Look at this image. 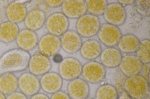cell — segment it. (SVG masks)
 Masks as SVG:
<instances>
[{"instance_id":"484cf974","label":"cell","mask_w":150,"mask_h":99,"mask_svg":"<svg viewBox=\"0 0 150 99\" xmlns=\"http://www.w3.org/2000/svg\"><path fill=\"white\" fill-rule=\"evenodd\" d=\"M118 95L116 89L110 84L100 86L96 94V99H117Z\"/></svg>"},{"instance_id":"5b68a950","label":"cell","mask_w":150,"mask_h":99,"mask_svg":"<svg viewBox=\"0 0 150 99\" xmlns=\"http://www.w3.org/2000/svg\"><path fill=\"white\" fill-rule=\"evenodd\" d=\"M69 22L63 13L55 12L50 15L46 21V28L50 34L57 36H62L67 31Z\"/></svg>"},{"instance_id":"f1b7e54d","label":"cell","mask_w":150,"mask_h":99,"mask_svg":"<svg viewBox=\"0 0 150 99\" xmlns=\"http://www.w3.org/2000/svg\"><path fill=\"white\" fill-rule=\"evenodd\" d=\"M50 99H71V98L65 92L59 91L53 93Z\"/></svg>"},{"instance_id":"4316f807","label":"cell","mask_w":150,"mask_h":99,"mask_svg":"<svg viewBox=\"0 0 150 99\" xmlns=\"http://www.w3.org/2000/svg\"><path fill=\"white\" fill-rule=\"evenodd\" d=\"M150 41L145 39L140 43V46L137 51V57L143 63L147 64L150 62Z\"/></svg>"},{"instance_id":"6da1fadb","label":"cell","mask_w":150,"mask_h":99,"mask_svg":"<svg viewBox=\"0 0 150 99\" xmlns=\"http://www.w3.org/2000/svg\"><path fill=\"white\" fill-rule=\"evenodd\" d=\"M30 56L21 49L11 50L0 58V74L23 71L28 66Z\"/></svg>"},{"instance_id":"d6a6232c","label":"cell","mask_w":150,"mask_h":99,"mask_svg":"<svg viewBox=\"0 0 150 99\" xmlns=\"http://www.w3.org/2000/svg\"><path fill=\"white\" fill-rule=\"evenodd\" d=\"M53 60L55 62L59 63L61 62L63 59L61 55L59 54H56L54 55Z\"/></svg>"},{"instance_id":"ffe728a7","label":"cell","mask_w":150,"mask_h":99,"mask_svg":"<svg viewBox=\"0 0 150 99\" xmlns=\"http://www.w3.org/2000/svg\"><path fill=\"white\" fill-rule=\"evenodd\" d=\"M45 14L42 10L35 9L29 12L25 19L28 29L33 31L38 30L43 26L45 21Z\"/></svg>"},{"instance_id":"cb8c5ba5","label":"cell","mask_w":150,"mask_h":99,"mask_svg":"<svg viewBox=\"0 0 150 99\" xmlns=\"http://www.w3.org/2000/svg\"><path fill=\"white\" fill-rule=\"evenodd\" d=\"M138 38L132 34L122 36L118 43L120 50L125 53H133L137 51L140 44Z\"/></svg>"},{"instance_id":"7a4b0ae2","label":"cell","mask_w":150,"mask_h":99,"mask_svg":"<svg viewBox=\"0 0 150 99\" xmlns=\"http://www.w3.org/2000/svg\"><path fill=\"white\" fill-rule=\"evenodd\" d=\"M124 87L125 91L135 99H143L149 94L148 81L144 77L138 75L127 78Z\"/></svg>"},{"instance_id":"e575fe53","label":"cell","mask_w":150,"mask_h":99,"mask_svg":"<svg viewBox=\"0 0 150 99\" xmlns=\"http://www.w3.org/2000/svg\"><path fill=\"white\" fill-rule=\"evenodd\" d=\"M120 3L125 4L127 5L131 4L135 1V0H118Z\"/></svg>"},{"instance_id":"f546056e","label":"cell","mask_w":150,"mask_h":99,"mask_svg":"<svg viewBox=\"0 0 150 99\" xmlns=\"http://www.w3.org/2000/svg\"><path fill=\"white\" fill-rule=\"evenodd\" d=\"M6 99H27L22 93L15 92L9 95Z\"/></svg>"},{"instance_id":"83f0119b","label":"cell","mask_w":150,"mask_h":99,"mask_svg":"<svg viewBox=\"0 0 150 99\" xmlns=\"http://www.w3.org/2000/svg\"><path fill=\"white\" fill-rule=\"evenodd\" d=\"M134 1L135 8L137 12L143 16L150 15V0H137Z\"/></svg>"},{"instance_id":"9a60e30c","label":"cell","mask_w":150,"mask_h":99,"mask_svg":"<svg viewBox=\"0 0 150 99\" xmlns=\"http://www.w3.org/2000/svg\"><path fill=\"white\" fill-rule=\"evenodd\" d=\"M59 75L54 72H47L40 79L41 87L45 92L54 93L60 90L62 85V80Z\"/></svg>"},{"instance_id":"e0dca14e","label":"cell","mask_w":150,"mask_h":99,"mask_svg":"<svg viewBox=\"0 0 150 99\" xmlns=\"http://www.w3.org/2000/svg\"><path fill=\"white\" fill-rule=\"evenodd\" d=\"M16 39L17 44L20 48L26 51L33 49L38 44L36 33L28 29L19 32Z\"/></svg>"},{"instance_id":"2e32d148","label":"cell","mask_w":150,"mask_h":99,"mask_svg":"<svg viewBox=\"0 0 150 99\" xmlns=\"http://www.w3.org/2000/svg\"><path fill=\"white\" fill-rule=\"evenodd\" d=\"M67 90L68 95L72 99H85L88 96L89 88L86 81L78 78L70 81Z\"/></svg>"},{"instance_id":"603a6c76","label":"cell","mask_w":150,"mask_h":99,"mask_svg":"<svg viewBox=\"0 0 150 99\" xmlns=\"http://www.w3.org/2000/svg\"><path fill=\"white\" fill-rule=\"evenodd\" d=\"M18 86L17 78L11 73H5L0 77V91L4 95L15 92Z\"/></svg>"},{"instance_id":"1f68e13d","label":"cell","mask_w":150,"mask_h":99,"mask_svg":"<svg viewBox=\"0 0 150 99\" xmlns=\"http://www.w3.org/2000/svg\"><path fill=\"white\" fill-rule=\"evenodd\" d=\"M30 99H50L46 94L43 93H37L33 96Z\"/></svg>"},{"instance_id":"d4e9b609","label":"cell","mask_w":150,"mask_h":99,"mask_svg":"<svg viewBox=\"0 0 150 99\" xmlns=\"http://www.w3.org/2000/svg\"><path fill=\"white\" fill-rule=\"evenodd\" d=\"M85 2L87 10L96 16L104 13L108 5L106 0H86Z\"/></svg>"},{"instance_id":"74e56055","label":"cell","mask_w":150,"mask_h":99,"mask_svg":"<svg viewBox=\"0 0 150 99\" xmlns=\"http://www.w3.org/2000/svg\"><path fill=\"white\" fill-rule=\"evenodd\" d=\"M85 99H93V98H86Z\"/></svg>"},{"instance_id":"7c38bea8","label":"cell","mask_w":150,"mask_h":99,"mask_svg":"<svg viewBox=\"0 0 150 99\" xmlns=\"http://www.w3.org/2000/svg\"><path fill=\"white\" fill-rule=\"evenodd\" d=\"M63 14L70 18H80L87 11L85 1L83 0H64L62 4Z\"/></svg>"},{"instance_id":"9c48e42d","label":"cell","mask_w":150,"mask_h":99,"mask_svg":"<svg viewBox=\"0 0 150 99\" xmlns=\"http://www.w3.org/2000/svg\"><path fill=\"white\" fill-rule=\"evenodd\" d=\"M105 19L108 24L118 26L123 24L126 20V13L120 4L113 3L108 5L104 13Z\"/></svg>"},{"instance_id":"3957f363","label":"cell","mask_w":150,"mask_h":99,"mask_svg":"<svg viewBox=\"0 0 150 99\" xmlns=\"http://www.w3.org/2000/svg\"><path fill=\"white\" fill-rule=\"evenodd\" d=\"M100 28L98 17L91 14L84 15L77 20L76 28L78 33L83 37H89L96 35Z\"/></svg>"},{"instance_id":"52a82bcc","label":"cell","mask_w":150,"mask_h":99,"mask_svg":"<svg viewBox=\"0 0 150 99\" xmlns=\"http://www.w3.org/2000/svg\"><path fill=\"white\" fill-rule=\"evenodd\" d=\"M98 36L103 44L112 47L118 44L122 35L120 29L117 26L107 23L103 24L100 28Z\"/></svg>"},{"instance_id":"836d02e7","label":"cell","mask_w":150,"mask_h":99,"mask_svg":"<svg viewBox=\"0 0 150 99\" xmlns=\"http://www.w3.org/2000/svg\"><path fill=\"white\" fill-rule=\"evenodd\" d=\"M118 99H133L125 91H123L119 97Z\"/></svg>"},{"instance_id":"5bb4252c","label":"cell","mask_w":150,"mask_h":99,"mask_svg":"<svg viewBox=\"0 0 150 99\" xmlns=\"http://www.w3.org/2000/svg\"><path fill=\"white\" fill-rule=\"evenodd\" d=\"M61 47L60 39L51 34L43 36L38 44L40 52L48 56L54 55L59 52Z\"/></svg>"},{"instance_id":"d590c367","label":"cell","mask_w":150,"mask_h":99,"mask_svg":"<svg viewBox=\"0 0 150 99\" xmlns=\"http://www.w3.org/2000/svg\"><path fill=\"white\" fill-rule=\"evenodd\" d=\"M0 99H6L4 95L0 91Z\"/></svg>"},{"instance_id":"30bf717a","label":"cell","mask_w":150,"mask_h":99,"mask_svg":"<svg viewBox=\"0 0 150 99\" xmlns=\"http://www.w3.org/2000/svg\"><path fill=\"white\" fill-rule=\"evenodd\" d=\"M18 85L22 93L28 96L37 93L41 87L38 79L31 73H25L21 75L18 80Z\"/></svg>"},{"instance_id":"277c9868","label":"cell","mask_w":150,"mask_h":99,"mask_svg":"<svg viewBox=\"0 0 150 99\" xmlns=\"http://www.w3.org/2000/svg\"><path fill=\"white\" fill-rule=\"evenodd\" d=\"M82 69L81 62L71 57L63 59L59 66V75L62 79L68 80L78 78L82 73Z\"/></svg>"},{"instance_id":"8d00e7d4","label":"cell","mask_w":150,"mask_h":99,"mask_svg":"<svg viewBox=\"0 0 150 99\" xmlns=\"http://www.w3.org/2000/svg\"><path fill=\"white\" fill-rule=\"evenodd\" d=\"M28 1L27 0H17L15 2L17 3L22 4L23 3L27 2Z\"/></svg>"},{"instance_id":"ac0fdd59","label":"cell","mask_w":150,"mask_h":99,"mask_svg":"<svg viewBox=\"0 0 150 99\" xmlns=\"http://www.w3.org/2000/svg\"><path fill=\"white\" fill-rule=\"evenodd\" d=\"M6 13L9 21L16 24L25 20L27 11L26 7L23 4L13 2L7 6Z\"/></svg>"},{"instance_id":"ba28073f","label":"cell","mask_w":150,"mask_h":99,"mask_svg":"<svg viewBox=\"0 0 150 99\" xmlns=\"http://www.w3.org/2000/svg\"><path fill=\"white\" fill-rule=\"evenodd\" d=\"M106 71L100 63L95 61L89 62L82 67V74L85 80L91 83H96L104 78Z\"/></svg>"},{"instance_id":"4fadbf2b","label":"cell","mask_w":150,"mask_h":99,"mask_svg":"<svg viewBox=\"0 0 150 99\" xmlns=\"http://www.w3.org/2000/svg\"><path fill=\"white\" fill-rule=\"evenodd\" d=\"M122 72L129 77L138 75L143 68V63L137 56L127 55L122 57L120 64Z\"/></svg>"},{"instance_id":"8992f818","label":"cell","mask_w":150,"mask_h":99,"mask_svg":"<svg viewBox=\"0 0 150 99\" xmlns=\"http://www.w3.org/2000/svg\"><path fill=\"white\" fill-rule=\"evenodd\" d=\"M51 66L50 58L40 52L35 53L30 57L28 67L31 73L41 75L48 72Z\"/></svg>"},{"instance_id":"44dd1931","label":"cell","mask_w":150,"mask_h":99,"mask_svg":"<svg viewBox=\"0 0 150 99\" xmlns=\"http://www.w3.org/2000/svg\"><path fill=\"white\" fill-rule=\"evenodd\" d=\"M102 52L101 45L95 40H89L82 44L80 49L81 54L86 59L92 60L99 56Z\"/></svg>"},{"instance_id":"8fae6325","label":"cell","mask_w":150,"mask_h":99,"mask_svg":"<svg viewBox=\"0 0 150 99\" xmlns=\"http://www.w3.org/2000/svg\"><path fill=\"white\" fill-rule=\"evenodd\" d=\"M61 46L67 53L73 54L80 49L82 45L81 38L76 32L67 31L61 36Z\"/></svg>"},{"instance_id":"7402d4cb","label":"cell","mask_w":150,"mask_h":99,"mask_svg":"<svg viewBox=\"0 0 150 99\" xmlns=\"http://www.w3.org/2000/svg\"><path fill=\"white\" fill-rule=\"evenodd\" d=\"M19 32L16 24L10 21L4 22L0 26V40L5 43L11 42L16 39Z\"/></svg>"},{"instance_id":"d6986e66","label":"cell","mask_w":150,"mask_h":99,"mask_svg":"<svg viewBox=\"0 0 150 99\" xmlns=\"http://www.w3.org/2000/svg\"><path fill=\"white\" fill-rule=\"evenodd\" d=\"M100 60L105 66L110 68L118 66L122 58L121 52L118 49L109 47L104 49L100 54Z\"/></svg>"},{"instance_id":"4dcf8cb0","label":"cell","mask_w":150,"mask_h":99,"mask_svg":"<svg viewBox=\"0 0 150 99\" xmlns=\"http://www.w3.org/2000/svg\"><path fill=\"white\" fill-rule=\"evenodd\" d=\"M64 0H45V2L51 7H57L62 5Z\"/></svg>"}]
</instances>
